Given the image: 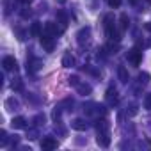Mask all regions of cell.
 <instances>
[{"label": "cell", "mask_w": 151, "mask_h": 151, "mask_svg": "<svg viewBox=\"0 0 151 151\" xmlns=\"http://www.w3.org/2000/svg\"><path fill=\"white\" fill-rule=\"evenodd\" d=\"M2 66H4L6 71H13V69L16 71V69H18V62H16V59H14V57H9V55L2 59Z\"/></svg>", "instance_id": "cell-10"}, {"label": "cell", "mask_w": 151, "mask_h": 151, "mask_svg": "<svg viewBox=\"0 0 151 151\" xmlns=\"http://www.w3.org/2000/svg\"><path fill=\"white\" fill-rule=\"evenodd\" d=\"M124 112H126V116H128V117H133V116L139 112V107H137V103H130V105L126 107V110H124Z\"/></svg>", "instance_id": "cell-21"}, {"label": "cell", "mask_w": 151, "mask_h": 151, "mask_svg": "<svg viewBox=\"0 0 151 151\" xmlns=\"http://www.w3.org/2000/svg\"><path fill=\"white\" fill-rule=\"evenodd\" d=\"M11 87H13V91H23V80L22 78H13Z\"/></svg>", "instance_id": "cell-22"}, {"label": "cell", "mask_w": 151, "mask_h": 151, "mask_svg": "<svg viewBox=\"0 0 151 151\" xmlns=\"http://www.w3.org/2000/svg\"><path fill=\"white\" fill-rule=\"evenodd\" d=\"M144 109L146 110H151V93H147L144 96Z\"/></svg>", "instance_id": "cell-28"}, {"label": "cell", "mask_w": 151, "mask_h": 151, "mask_svg": "<svg viewBox=\"0 0 151 151\" xmlns=\"http://www.w3.org/2000/svg\"><path fill=\"white\" fill-rule=\"evenodd\" d=\"M16 34H18V39H22V41L25 39V32H23L22 29H16Z\"/></svg>", "instance_id": "cell-30"}, {"label": "cell", "mask_w": 151, "mask_h": 151, "mask_svg": "<svg viewBox=\"0 0 151 151\" xmlns=\"http://www.w3.org/2000/svg\"><path fill=\"white\" fill-rule=\"evenodd\" d=\"M59 146V142H57V139H53V137H43V140H41V147L45 149V151H52V149H55Z\"/></svg>", "instance_id": "cell-9"}, {"label": "cell", "mask_w": 151, "mask_h": 151, "mask_svg": "<svg viewBox=\"0 0 151 151\" xmlns=\"http://www.w3.org/2000/svg\"><path fill=\"white\" fill-rule=\"evenodd\" d=\"M71 128H73V130H77V132H86V130L89 128V124L86 123V119L77 117V119H73V121H71Z\"/></svg>", "instance_id": "cell-12"}, {"label": "cell", "mask_w": 151, "mask_h": 151, "mask_svg": "<svg viewBox=\"0 0 151 151\" xmlns=\"http://www.w3.org/2000/svg\"><path fill=\"white\" fill-rule=\"evenodd\" d=\"M55 16H57V20H59V23H60L62 27H66V25H68V14H66L62 9H59Z\"/></svg>", "instance_id": "cell-19"}, {"label": "cell", "mask_w": 151, "mask_h": 151, "mask_svg": "<svg viewBox=\"0 0 151 151\" xmlns=\"http://www.w3.org/2000/svg\"><path fill=\"white\" fill-rule=\"evenodd\" d=\"M107 4H109L110 7H114V9H116V7H119V6H121V0H107Z\"/></svg>", "instance_id": "cell-29"}, {"label": "cell", "mask_w": 151, "mask_h": 151, "mask_svg": "<svg viewBox=\"0 0 151 151\" xmlns=\"http://www.w3.org/2000/svg\"><path fill=\"white\" fill-rule=\"evenodd\" d=\"M39 39H41V46H43L46 52H53V48H55V37H52V36H48V34H41Z\"/></svg>", "instance_id": "cell-7"}, {"label": "cell", "mask_w": 151, "mask_h": 151, "mask_svg": "<svg viewBox=\"0 0 151 151\" xmlns=\"http://www.w3.org/2000/svg\"><path fill=\"white\" fill-rule=\"evenodd\" d=\"M43 34H48L52 37H57L59 34H62V29H59L57 23H53V22H46L45 23V29H43Z\"/></svg>", "instance_id": "cell-6"}, {"label": "cell", "mask_w": 151, "mask_h": 151, "mask_svg": "<svg viewBox=\"0 0 151 151\" xmlns=\"http://www.w3.org/2000/svg\"><path fill=\"white\" fill-rule=\"evenodd\" d=\"M68 84H69V86H73V87H77V86L80 84V78L77 77V75H73V77H69V78H68Z\"/></svg>", "instance_id": "cell-26"}, {"label": "cell", "mask_w": 151, "mask_h": 151, "mask_svg": "<svg viewBox=\"0 0 151 151\" xmlns=\"http://www.w3.org/2000/svg\"><path fill=\"white\" fill-rule=\"evenodd\" d=\"M130 2H132V4H137V2H139V0H130Z\"/></svg>", "instance_id": "cell-34"}, {"label": "cell", "mask_w": 151, "mask_h": 151, "mask_svg": "<svg viewBox=\"0 0 151 151\" xmlns=\"http://www.w3.org/2000/svg\"><path fill=\"white\" fill-rule=\"evenodd\" d=\"M73 105H75V101H73L71 98H66L64 101L59 103V107H60L62 110H73Z\"/></svg>", "instance_id": "cell-20"}, {"label": "cell", "mask_w": 151, "mask_h": 151, "mask_svg": "<svg viewBox=\"0 0 151 151\" xmlns=\"http://www.w3.org/2000/svg\"><path fill=\"white\" fill-rule=\"evenodd\" d=\"M137 82H139V86H146L147 82H149V73H146V71H142V73H139V77H137Z\"/></svg>", "instance_id": "cell-18"}, {"label": "cell", "mask_w": 151, "mask_h": 151, "mask_svg": "<svg viewBox=\"0 0 151 151\" xmlns=\"http://www.w3.org/2000/svg\"><path fill=\"white\" fill-rule=\"evenodd\" d=\"M7 140H9L7 132H6V130H0V146L6 147V146H7Z\"/></svg>", "instance_id": "cell-24"}, {"label": "cell", "mask_w": 151, "mask_h": 151, "mask_svg": "<svg viewBox=\"0 0 151 151\" xmlns=\"http://www.w3.org/2000/svg\"><path fill=\"white\" fill-rule=\"evenodd\" d=\"M62 66L64 68H73L75 66V57L71 55V52H66L62 55Z\"/></svg>", "instance_id": "cell-16"}, {"label": "cell", "mask_w": 151, "mask_h": 151, "mask_svg": "<svg viewBox=\"0 0 151 151\" xmlns=\"http://www.w3.org/2000/svg\"><path fill=\"white\" fill-rule=\"evenodd\" d=\"M11 126H13L14 130H23V128H27V119L22 117V116H16V117H13Z\"/></svg>", "instance_id": "cell-13"}, {"label": "cell", "mask_w": 151, "mask_h": 151, "mask_svg": "<svg viewBox=\"0 0 151 151\" xmlns=\"http://www.w3.org/2000/svg\"><path fill=\"white\" fill-rule=\"evenodd\" d=\"M77 43L80 46H87L91 43V27H82L77 32Z\"/></svg>", "instance_id": "cell-3"}, {"label": "cell", "mask_w": 151, "mask_h": 151, "mask_svg": "<svg viewBox=\"0 0 151 151\" xmlns=\"http://www.w3.org/2000/svg\"><path fill=\"white\" fill-rule=\"evenodd\" d=\"M105 101H107L109 107L117 105V101H119V94H117V89H116V87L110 86V87L107 89V93H105Z\"/></svg>", "instance_id": "cell-5"}, {"label": "cell", "mask_w": 151, "mask_h": 151, "mask_svg": "<svg viewBox=\"0 0 151 151\" xmlns=\"http://www.w3.org/2000/svg\"><path fill=\"white\" fill-rule=\"evenodd\" d=\"M77 91H78V94H82V96H89V94L93 93V87H91V84H87V82H80V84L77 86Z\"/></svg>", "instance_id": "cell-15"}, {"label": "cell", "mask_w": 151, "mask_h": 151, "mask_svg": "<svg viewBox=\"0 0 151 151\" xmlns=\"http://www.w3.org/2000/svg\"><path fill=\"white\" fill-rule=\"evenodd\" d=\"M126 59H128V62H130L132 66H139V64L142 62V52H140L139 48H132V50L126 53Z\"/></svg>", "instance_id": "cell-4"}, {"label": "cell", "mask_w": 151, "mask_h": 151, "mask_svg": "<svg viewBox=\"0 0 151 151\" xmlns=\"http://www.w3.org/2000/svg\"><path fill=\"white\" fill-rule=\"evenodd\" d=\"M144 27H146V30H151V22H147V23H146Z\"/></svg>", "instance_id": "cell-33"}, {"label": "cell", "mask_w": 151, "mask_h": 151, "mask_svg": "<svg viewBox=\"0 0 151 151\" xmlns=\"http://www.w3.org/2000/svg\"><path fill=\"white\" fill-rule=\"evenodd\" d=\"M105 34H107V37L119 41V34H117L116 22H114V16H112V14H107V16H105Z\"/></svg>", "instance_id": "cell-2"}, {"label": "cell", "mask_w": 151, "mask_h": 151, "mask_svg": "<svg viewBox=\"0 0 151 151\" xmlns=\"http://www.w3.org/2000/svg\"><path fill=\"white\" fill-rule=\"evenodd\" d=\"M96 132H98V137H96V142L100 147H109L110 146V126L105 119H100L96 123Z\"/></svg>", "instance_id": "cell-1"}, {"label": "cell", "mask_w": 151, "mask_h": 151, "mask_svg": "<svg viewBox=\"0 0 151 151\" xmlns=\"http://www.w3.org/2000/svg\"><path fill=\"white\" fill-rule=\"evenodd\" d=\"M4 107H6L7 112H16V110H20V101L14 96H11V98H7L4 101Z\"/></svg>", "instance_id": "cell-11"}, {"label": "cell", "mask_w": 151, "mask_h": 151, "mask_svg": "<svg viewBox=\"0 0 151 151\" xmlns=\"http://www.w3.org/2000/svg\"><path fill=\"white\" fill-rule=\"evenodd\" d=\"M98 103H84V112L86 114H96Z\"/></svg>", "instance_id": "cell-23"}, {"label": "cell", "mask_w": 151, "mask_h": 151, "mask_svg": "<svg viewBox=\"0 0 151 151\" xmlns=\"http://www.w3.org/2000/svg\"><path fill=\"white\" fill-rule=\"evenodd\" d=\"M18 2H20V4H22V6H29V4H30V2H32V0H18Z\"/></svg>", "instance_id": "cell-32"}, {"label": "cell", "mask_w": 151, "mask_h": 151, "mask_svg": "<svg viewBox=\"0 0 151 151\" xmlns=\"http://www.w3.org/2000/svg\"><path fill=\"white\" fill-rule=\"evenodd\" d=\"M41 68H43V60H41V59H37V57L27 59V71H29V73H36V71H39Z\"/></svg>", "instance_id": "cell-8"}, {"label": "cell", "mask_w": 151, "mask_h": 151, "mask_svg": "<svg viewBox=\"0 0 151 151\" xmlns=\"http://www.w3.org/2000/svg\"><path fill=\"white\" fill-rule=\"evenodd\" d=\"M41 29H43V23L34 22V23L30 25V36H32V37H39V36H41Z\"/></svg>", "instance_id": "cell-17"}, {"label": "cell", "mask_w": 151, "mask_h": 151, "mask_svg": "<svg viewBox=\"0 0 151 151\" xmlns=\"http://www.w3.org/2000/svg\"><path fill=\"white\" fill-rule=\"evenodd\" d=\"M30 14H32V13H30V9H29V11H27V9H25V11H22V16H23V18H29Z\"/></svg>", "instance_id": "cell-31"}, {"label": "cell", "mask_w": 151, "mask_h": 151, "mask_svg": "<svg viewBox=\"0 0 151 151\" xmlns=\"http://www.w3.org/2000/svg\"><path fill=\"white\" fill-rule=\"evenodd\" d=\"M119 22H121V29H123V30H126V29H128V16H126L124 13L121 14V18H119Z\"/></svg>", "instance_id": "cell-27"}, {"label": "cell", "mask_w": 151, "mask_h": 151, "mask_svg": "<svg viewBox=\"0 0 151 151\" xmlns=\"http://www.w3.org/2000/svg\"><path fill=\"white\" fill-rule=\"evenodd\" d=\"M117 78L121 84H128L130 82V75H128V69L124 66H119L117 68Z\"/></svg>", "instance_id": "cell-14"}, {"label": "cell", "mask_w": 151, "mask_h": 151, "mask_svg": "<svg viewBox=\"0 0 151 151\" xmlns=\"http://www.w3.org/2000/svg\"><path fill=\"white\" fill-rule=\"evenodd\" d=\"M45 121H46V116H45V114H37V116L34 117V124H36V126H43Z\"/></svg>", "instance_id": "cell-25"}]
</instances>
